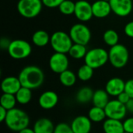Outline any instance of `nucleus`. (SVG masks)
<instances>
[{
  "label": "nucleus",
  "mask_w": 133,
  "mask_h": 133,
  "mask_svg": "<svg viewBox=\"0 0 133 133\" xmlns=\"http://www.w3.org/2000/svg\"><path fill=\"white\" fill-rule=\"evenodd\" d=\"M18 78L22 87L30 90L39 88L44 81V72L36 65L24 67L19 73Z\"/></svg>",
  "instance_id": "1"
},
{
  "label": "nucleus",
  "mask_w": 133,
  "mask_h": 133,
  "mask_svg": "<svg viewBox=\"0 0 133 133\" xmlns=\"http://www.w3.org/2000/svg\"><path fill=\"white\" fill-rule=\"evenodd\" d=\"M5 123L10 130L19 132L29 126L30 118L24 111L15 108L8 111Z\"/></svg>",
  "instance_id": "2"
},
{
  "label": "nucleus",
  "mask_w": 133,
  "mask_h": 133,
  "mask_svg": "<svg viewBox=\"0 0 133 133\" xmlns=\"http://www.w3.org/2000/svg\"><path fill=\"white\" fill-rule=\"evenodd\" d=\"M108 58L111 65L116 69L125 67L129 58V53L127 48L121 44L111 47L108 51Z\"/></svg>",
  "instance_id": "3"
},
{
  "label": "nucleus",
  "mask_w": 133,
  "mask_h": 133,
  "mask_svg": "<svg viewBox=\"0 0 133 133\" xmlns=\"http://www.w3.org/2000/svg\"><path fill=\"white\" fill-rule=\"evenodd\" d=\"M50 44L55 52L67 54L72 46L73 42L69 34L64 31L58 30L53 33L51 36Z\"/></svg>",
  "instance_id": "4"
},
{
  "label": "nucleus",
  "mask_w": 133,
  "mask_h": 133,
  "mask_svg": "<svg viewBox=\"0 0 133 133\" xmlns=\"http://www.w3.org/2000/svg\"><path fill=\"white\" fill-rule=\"evenodd\" d=\"M85 64L90 66L94 69L104 66L108 62V52L102 48H95L87 51L84 58Z\"/></svg>",
  "instance_id": "5"
},
{
  "label": "nucleus",
  "mask_w": 133,
  "mask_h": 133,
  "mask_svg": "<svg viewBox=\"0 0 133 133\" xmlns=\"http://www.w3.org/2000/svg\"><path fill=\"white\" fill-rule=\"evenodd\" d=\"M43 5L42 0H19L17 11L23 17L32 19L40 14Z\"/></svg>",
  "instance_id": "6"
},
{
  "label": "nucleus",
  "mask_w": 133,
  "mask_h": 133,
  "mask_svg": "<svg viewBox=\"0 0 133 133\" xmlns=\"http://www.w3.org/2000/svg\"><path fill=\"white\" fill-rule=\"evenodd\" d=\"M7 51L11 58L19 60L24 59L30 55L32 52V47L26 41L16 39L10 42Z\"/></svg>",
  "instance_id": "7"
},
{
  "label": "nucleus",
  "mask_w": 133,
  "mask_h": 133,
  "mask_svg": "<svg viewBox=\"0 0 133 133\" xmlns=\"http://www.w3.org/2000/svg\"><path fill=\"white\" fill-rule=\"evenodd\" d=\"M69 36L74 44L87 46L91 39V32L87 26L83 23L74 24L70 30Z\"/></svg>",
  "instance_id": "8"
},
{
  "label": "nucleus",
  "mask_w": 133,
  "mask_h": 133,
  "mask_svg": "<svg viewBox=\"0 0 133 133\" xmlns=\"http://www.w3.org/2000/svg\"><path fill=\"white\" fill-rule=\"evenodd\" d=\"M106 116L108 118L122 120L127 114V109L125 104L118 100H111L104 108Z\"/></svg>",
  "instance_id": "9"
},
{
  "label": "nucleus",
  "mask_w": 133,
  "mask_h": 133,
  "mask_svg": "<svg viewBox=\"0 0 133 133\" xmlns=\"http://www.w3.org/2000/svg\"><path fill=\"white\" fill-rule=\"evenodd\" d=\"M69 61L66 54L55 52L49 59V67L51 70L57 74L66 71L69 68Z\"/></svg>",
  "instance_id": "10"
},
{
  "label": "nucleus",
  "mask_w": 133,
  "mask_h": 133,
  "mask_svg": "<svg viewBox=\"0 0 133 133\" xmlns=\"http://www.w3.org/2000/svg\"><path fill=\"white\" fill-rule=\"evenodd\" d=\"M74 15L81 22H87L90 20L94 16L92 4L86 0L77 1L76 2Z\"/></svg>",
  "instance_id": "11"
},
{
  "label": "nucleus",
  "mask_w": 133,
  "mask_h": 133,
  "mask_svg": "<svg viewBox=\"0 0 133 133\" xmlns=\"http://www.w3.org/2000/svg\"><path fill=\"white\" fill-rule=\"evenodd\" d=\"M111 11L120 17L129 16L133 9L132 0H110Z\"/></svg>",
  "instance_id": "12"
},
{
  "label": "nucleus",
  "mask_w": 133,
  "mask_h": 133,
  "mask_svg": "<svg viewBox=\"0 0 133 133\" xmlns=\"http://www.w3.org/2000/svg\"><path fill=\"white\" fill-rule=\"evenodd\" d=\"M70 126L74 133H90L92 128V122L88 116L79 115L72 120Z\"/></svg>",
  "instance_id": "13"
},
{
  "label": "nucleus",
  "mask_w": 133,
  "mask_h": 133,
  "mask_svg": "<svg viewBox=\"0 0 133 133\" xmlns=\"http://www.w3.org/2000/svg\"><path fill=\"white\" fill-rule=\"evenodd\" d=\"M58 102V94L52 90H47L41 94L38 99V104L44 110H51L54 108Z\"/></svg>",
  "instance_id": "14"
},
{
  "label": "nucleus",
  "mask_w": 133,
  "mask_h": 133,
  "mask_svg": "<svg viewBox=\"0 0 133 133\" xmlns=\"http://www.w3.org/2000/svg\"><path fill=\"white\" fill-rule=\"evenodd\" d=\"M125 82L119 78V77H114L110 79L105 86V90L109 94V96L118 97L120 94L125 91Z\"/></svg>",
  "instance_id": "15"
},
{
  "label": "nucleus",
  "mask_w": 133,
  "mask_h": 133,
  "mask_svg": "<svg viewBox=\"0 0 133 133\" xmlns=\"http://www.w3.org/2000/svg\"><path fill=\"white\" fill-rule=\"evenodd\" d=\"M21 87L20 81L19 78L16 76H7L2 79L1 83V89L3 94L15 95Z\"/></svg>",
  "instance_id": "16"
},
{
  "label": "nucleus",
  "mask_w": 133,
  "mask_h": 133,
  "mask_svg": "<svg viewBox=\"0 0 133 133\" xmlns=\"http://www.w3.org/2000/svg\"><path fill=\"white\" fill-rule=\"evenodd\" d=\"M94 16L97 18H105L112 11L110 2L104 0H97L92 4Z\"/></svg>",
  "instance_id": "17"
},
{
  "label": "nucleus",
  "mask_w": 133,
  "mask_h": 133,
  "mask_svg": "<svg viewBox=\"0 0 133 133\" xmlns=\"http://www.w3.org/2000/svg\"><path fill=\"white\" fill-rule=\"evenodd\" d=\"M55 128V126L50 119L41 118L36 121L33 129L35 133H54Z\"/></svg>",
  "instance_id": "18"
},
{
  "label": "nucleus",
  "mask_w": 133,
  "mask_h": 133,
  "mask_svg": "<svg viewBox=\"0 0 133 133\" xmlns=\"http://www.w3.org/2000/svg\"><path fill=\"white\" fill-rule=\"evenodd\" d=\"M103 129L104 133H124L123 122L120 120L107 118L104 121Z\"/></svg>",
  "instance_id": "19"
},
{
  "label": "nucleus",
  "mask_w": 133,
  "mask_h": 133,
  "mask_svg": "<svg viewBox=\"0 0 133 133\" xmlns=\"http://www.w3.org/2000/svg\"><path fill=\"white\" fill-rule=\"evenodd\" d=\"M109 101V94L107 93L105 90L100 89L94 91L92 99V103L94 106L104 108Z\"/></svg>",
  "instance_id": "20"
},
{
  "label": "nucleus",
  "mask_w": 133,
  "mask_h": 133,
  "mask_svg": "<svg viewBox=\"0 0 133 133\" xmlns=\"http://www.w3.org/2000/svg\"><path fill=\"white\" fill-rule=\"evenodd\" d=\"M50 41L51 37L49 36L48 32L43 30H37L34 33L32 36V42L34 45L37 47H44L50 43Z\"/></svg>",
  "instance_id": "21"
},
{
  "label": "nucleus",
  "mask_w": 133,
  "mask_h": 133,
  "mask_svg": "<svg viewBox=\"0 0 133 133\" xmlns=\"http://www.w3.org/2000/svg\"><path fill=\"white\" fill-rule=\"evenodd\" d=\"M94 90L89 87H83L80 88L76 93V101L79 104H87L92 101L94 96Z\"/></svg>",
  "instance_id": "22"
},
{
  "label": "nucleus",
  "mask_w": 133,
  "mask_h": 133,
  "mask_svg": "<svg viewBox=\"0 0 133 133\" xmlns=\"http://www.w3.org/2000/svg\"><path fill=\"white\" fill-rule=\"evenodd\" d=\"M88 118L90 119L92 122H95V123L105 121L106 120L105 118H107V116H106L104 108L94 106L93 108L90 109L88 112Z\"/></svg>",
  "instance_id": "23"
},
{
  "label": "nucleus",
  "mask_w": 133,
  "mask_h": 133,
  "mask_svg": "<svg viewBox=\"0 0 133 133\" xmlns=\"http://www.w3.org/2000/svg\"><path fill=\"white\" fill-rule=\"evenodd\" d=\"M77 79V75L72 71L67 69L66 71L59 74V81L64 87H70L75 85Z\"/></svg>",
  "instance_id": "24"
},
{
  "label": "nucleus",
  "mask_w": 133,
  "mask_h": 133,
  "mask_svg": "<svg viewBox=\"0 0 133 133\" xmlns=\"http://www.w3.org/2000/svg\"><path fill=\"white\" fill-rule=\"evenodd\" d=\"M15 96L19 104L23 105L27 104L32 99V90L22 87Z\"/></svg>",
  "instance_id": "25"
},
{
  "label": "nucleus",
  "mask_w": 133,
  "mask_h": 133,
  "mask_svg": "<svg viewBox=\"0 0 133 133\" xmlns=\"http://www.w3.org/2000/svg\"><path fill=\"white\" fill-rule=\"evenodd\" d=\"M87 51H88L87 50V48L85 45L73 43L72 46L71 47V48L69 51V55L72 58L81 59V58H85Z\"/></svg>",
  "instance_id": "26"
},
{
  "label": "nucleus",
  "mask_w": 133,
  "mask_h": 133,
  "mask_svg": "<svg viewBox=\"0 0 133 133\" xmlns=\"http://www.w3.org/2000/svg\"><path fill=\"white\" fill-rule=\"evenodd\" d=\"M17 101L16 96L9 94H2L0 98V106L6 109L7 111L15 108Z\"/></svg>",
  "instance_id": "27"
},
{
  "label": "nucleus",
  "mask_w": 133,
  "mask_h": 133,
  "mask_svg": "<svg viewBox=\"0 0 133 133\" xmlns=\"http://www.w3.org/2000/svg\"><path fill=\"white\" fill-rule=\"evenodd\" d=\"M103 40L106 44H108L110 47H113L118 44L119 41V36L118 34L115 30H108L104 33L103 35Z\"/></svg>",
  "instance_id": "28"
},
{
  "label": "nucleus",
  "mask_w": 133,
  "mask_h": 133,
  "mask_svg": "<svg viewBox=\"0 0 133 133\" xmlns=\"http://www.w3.org/2000/svg\"><path fill=\"white\" fill-rule=\"evenodd\" d=\"M94 69L84 64L80 66L77 71V78L81 81L86 82L90 80L94 76Z\"/></svg>",
  "instance_id": "29"
},
{
  "label": "nucleus",
  "mask_w": 133,
  "mask_h": 133,
  "mask_svg": "<svg viewBox=\"0 0 133 133\" xmlns=\"http://www.w3.org/2000/svg\"><path fill=\"white\" fill-rule=\"evenodd\" d=\"M76 8V2L71 0H65L58 7V9L61 13L63 15L69 16L74 14Z\"/></svg>",
  "instance_id": "30"
},
{
  "label": "nucleus",
  "mask_w": 133,
  "mask_h": 133,
  "mask_svg": "<svg viewBox=\"0 0 133 133\" xmlns=\"http://www.w3.org/2000/svg\"><path fill=\"white\" fill-rule=\"evenodd\" d=\"M54 133H74L70 125L66 123L62 122L58 124L55 128Z\"/></svg>",
  "instance_id": "31"
},
{
  "label": "nucleus",
  "mask_w": 133,
  "mask_h": 133,
  "mask_svg": "<svg viewBox=\"0 0 133 133\" xmlns=\"http://www.w3.org/2000/svg\"><path fill=\"white\" fill-rule=\"evenodd\" d=\"M65 0H42L43 5L48 8L53 9V8H58L59 5L64 2Z\"/></svg>",
  "instance_id": "32"
},
{
  "label": "nucleus",
  "mask_w": 133,
  "mask_h": 133,
  "mask_svg": "<svg viewBox=\"0 0 133 133\" xmlns=\"http://www.w3.org/2000/svg\"><path fill=\"white\" fill-rule=\"evenodd\" d=\"M123 126L125 132L133 133V117L129 118L123 122Z\"/></svg>",
  "instance_id": "33"
},
{
  "label": "nucleus",
  "mask_w": 133,
  "mask_h": 133,
  "mask_svg": "<svg viewBox=\"0 0 133 133\" xmlns=\"http://www.w3.org/2000/svg\"><path fill=\"white\" fill-rule=\"evenodd\" d=\"M125 91L129 95L131 98H133V79L125 82Z\"/></svg>",
  "instance_id": "34"
},
{
  "label": "nucleus",
  "mask_w": 133,
  "mask_h": 133,
  "mask_svg": "<svg viewBox=\"0 0 133 133\" xmlns=\"http://www.w3.org/2000/svg\"><path fill=\"white\" fill-rule=\"evenodd\" d=\"M131 99V97H129V95L125 92V91H124V92H122V94H120L118 97H117V100L118 101H120L121 103H122L123 104H126L128 102H129V101Z\"/></svg>",
  "instance_id": "35"
},
{
  "label": "nucleus",
  "mask_w": 133,
  "mask_h": 133,
  "mask_svg": "<svg viewBox=\"0 0 133 133\" xmlns=\"http://www.w3.org/2000/svg\"><path fill=\"white\" fill-rule=\"evenodd\" d=\"M124 31H125V34L128 37L133 38V21L129 22V23L125 26Z\"/></svg>",
  "instance_id": "36"
},
{
  "label": "nucleus",
  "mask_w": 133,
  "mask_h": 133,
  "mask_svg": "<svg viewBox=\"0 0 133 133\" xmlns=\"http://www.w3.org/2000/svg\"><path fill=\"white\" fill-rule=\"evenodd\" d=\"M7 113H8V111L0 106V122H5L6 116H7Z\"/></svg>",
  "instance_id": "37"
},
{
  "label": "nucleus",
  "mask_w": 133,
  "mask_h": 133,
  "mask_svg": "<svg viewBox=\"0 0 133 133\" xmlns=\"http://www.w3.org/2000/svg\"><path fill=\"white\" fill-rule=\"evenodd\" d=\"M125 107H126L127 111L133 113V98H131L129 101V102L125 104Z\"/></svg>",
  "instance_id": "38"
},
{
  "label": "nucleus",
  "mask_w": 133,
  "mask_h": 133,
  "mask_svg": "<svg viewBox=\"0 0 133 133\" xmlns=\"http://www.w3.org/2000/svg\"><path fill=\"white\" fill-rule=\"evenodd\" d=\"M18 133H35V132H34V129H30V128L27 127V128H26V129H22L21 131H19Z\"/></svg>",
  "instance_id": "39"
},
{
  "label": "nucleus",
  "mask_w": 133,
  "mask_h": 133,
  "mask_svg": "<svg viewBox=\"0 0 133 133\" xmlns=\"http://www.w3.org/2000/svg\"><path fill=\"white\" fill-rule=\"evenodd\" d=\"M104 1H108V2H109L110 0H104Z\"/></svg>",
  "instance_id": "40"
},
{
  "label": "nucleus",
  "mask_w": 133,
  "mask_h": 133,
  "mask_svg": "<svg viewBox=\"0 0 133 133\" xmlns=\"http://www.w3.org/2000/svg\"><path fill=\"white\" fill-rule=\"evenodd\" d=\"M124 133H129V132H124Z\"/></svg>",
  "instance_id": "41"
}]
</instances>
